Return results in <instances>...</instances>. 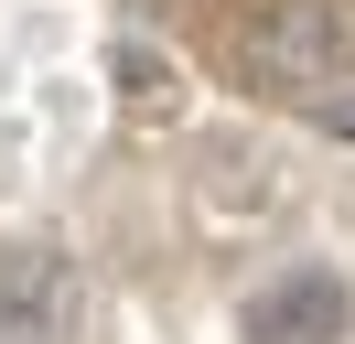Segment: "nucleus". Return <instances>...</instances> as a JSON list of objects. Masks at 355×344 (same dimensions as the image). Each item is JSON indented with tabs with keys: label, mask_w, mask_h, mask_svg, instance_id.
<instances>
[{
	"label": "nucleus",
	"mask_w": 355,
	"mask_h": 344,
	"mask_svg": "<svg viewBox=\"0 0 355 344\" xmlns=\"http://www.w3.org/2000/svg\"><path fill=\"white\" fill-rule=\"evenodd\" d=\"M345 322H355V291H345V269H269L259 291L237 301V334L248 344H345Z\"/></svg>",
	"instance_id": "nucleus-3"
},
{
	"label": "nucleus",
	"mask_w": 355,
	"mask_h": 344,
	"mask_svg": "<svg viewBox=\"0 0 355 344\" xmlns=\"http://www.w3.org/2000/svg\"><path fill=\"white\" fill-rule=\"evenodd\" d=\"M248 76L291 108L355 86V0H269L248 22Z\"/></svg>",
	"instance_id": "nucleus-1"
},
{
	"label": "nucleus",
	"mask_w": 355,
	"mask_h": 344,
	"mask_svg": "<svg viewBox=\"0 0 355 344\" xmlns=\"http://www.w3.org/2000/svg\"><path fill=\"white\" fill-rule=\"evenodd\" d=\"M87 312H97V291L54 237L0 248V344H87Z\"/></svg>",
	"instance_id": "nucleus-2"
},
{
	"label": "nucleus",
	"mask_w": 355,
	"mask_h": 344,
	"mask_svg": "<svg viewBox=\"0 0 355 344\" xmlns=\"http://www.w3.org/2000/svg\"><path fill=\"white\" fill-rule=\"evenodd\" d=\"M312 129H334V140H355V97L334 86V97H312Z\"/></svg>",
	"instance_id": "nucleus-4"
}]
</instances>
